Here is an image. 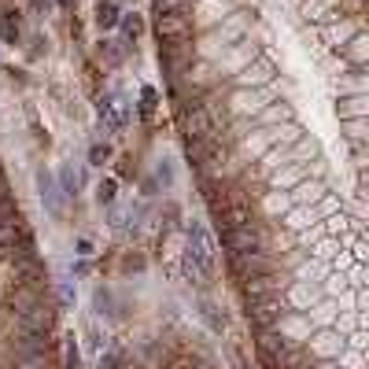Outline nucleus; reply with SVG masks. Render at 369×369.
<instances>
[{
	"mask_svg": "<svg viewBox=\"0 0 369 369\" xmlns=\"http://www.w3.org/2000/svg\"><path fill=\"white\" fill-rule=\"evenodd\" d=\"M189 263L203 274H214V244L203 225H189Z\"/></svg>",
	"mask_w": 369,
	"mask_h": 369,
	"instance_id": "obj_1",
	"label": "nucleus"
},
{
	"mask_svg": "<svg viewBox=\"0 0 369 369\" xmlns=\"http://www.w3.org/2000/svg\"><path fill=\"white\" fill-rule=\"evenodd\" d=\"M181 129H184V137H189V144H200V140H211L214 118L203 104H192L189 111L181 115Z\"/></svg>",
	"mask_w": 369,
	"mask_h": 369,
	"instance_id": "obj_2",
	"label": "nucleus"
},
{
	"mask_svg": "<svg viewBox=\"0 0 369 369\" xmlns=\"http://www.w3.org/2000/svg\"><path fill=\"white\" fill-rule=\"evenodd\" d=\"M100 122L111 126V129H126V122H129V100L122 93H107L100 100Z\"/></svg>",
	"mask_w": 369,
	"mask_h": 369,
	"instance_id": "obj_3",
	"label": "nucleus"
},
{
	"mask_svg": "<svg viewBox=\"0 0 369 369\" xmlns=\"http://www.w3.org/2000/svg\"><path fill=\"white\" fill-rule=\"evenodd\" d=\"M222 244H225V252H229L233 258H236V255H247V252H258V229H255V225L225 229V233H222Z\"/></svg>",
	"mask_w": 369,
	"mask_h": 369,
	"instance_id": "obj_4",
	"label": "nucleus"
},
{
	"mask_svg": "<svg viewBox=\"0 0 369 369\" xmlns=\"http://www.w3.org/2000/svg\"><path fill=\"white\" fill-rule=\"evenodd\" d=\"M155 34L159 41H184L192 34V19L184 12H170V15H159L155 19Z\"/></svg>",
	"mask_w": 369,
	"mask_h": 369,
	"instance_id": "obj_5",
	"label": "nucleus"
},
{
	"mask_svg": "<svg viewBox=\"0 0 369 369\" xmlns=\"http://www.w3.org/2000/svg\"><path fill=\"white\" fill-rule=\"evenodd\" d=\"M233 274L240 277V281H252V277H263V274H269V255H263V252L236 255V258H233Z\"/></svg>",
	"mask_w": 369,
	"mask_h": 369,
	"instance_id": "obj_6",
	"label": "nucleus"
},
{
	"mask_svg": "<svg viewBox=\"0 0 369 369\" xmlns=\"http://www.w3.org/2000/svg\"><path fill=\"white\" fill-rule=\"evenodd\" d=\"M37 192H41V200H45V207H48V214H63V192H59V184H56V178H52L48 170H37Z\"/></svg>",
	"mask_w": 369,
	"mask_h": 369,
	"instance_id": "obj_7",
	"label": "nucleus"
},
{
	"mask_svg": "<svg viewBox=\"0 0 369 369\" xmlns=\"http://www.w3.org/2000/svg\"><path fill=\"white\" fill-rule=\"evenodd\" d=\"M247 314H252L255 325H274V321L281 318V303H277V299H255Z\"/></svg>",
	"mask_w": 369,
	"mask_h": 369,
	"instance_id": "obj_8",
	"label": "nucleus"
},
{
	"mask_svg": "<svg viewBox=\"0 0 369 369\" xmlns=\"http://www.w3.org/2000/svg\"><path fill=\"white\" fill-rule=\"evenodd\" d=\"M96 26L100 30L118 26V4L115 0H100V4H96Z\"/></svg>",
	"mask_w": 369,
	"mask_h": 369,
	"instance_id": "obj_9",
	"label": "nucleus"
},
{
	"mask_svg": "<svg viewBox=\"0 0 369 369\" xmlns=\"http://www.w3.org/2000/svg\"><path fill=\"white\" fill-rule=\"evenodd\" d=\"M0 37H4L8 45H15V41H19V15H15V12H4V15H0Z\"/></svg>",
	"mask_w": 369,
	"mask_h": 369,
	"instance_id": "obj_10",
	"label": "nucleus"
},
{
	"mask_svg": "<svg viewBox=\"0 0 369 369\" xmlns=\"http://www.w3.org/2000/svg\"><path fill=\"white\" fill-rule=\"evenodd\" d=\"M118 23H122L126 41H137L140 34H144V19H140V15H118Z\"/></svg>",
	"mask_w": 369,
	"mask_h": 369,
	"instance_id": "obj_11",
	"label": "nucleus"
},
{
	"mask_svg": "<svg viewBox=\"0 0 369 369\" xmlns=\"http://www.w3.org/2000/svg\"><path fill=\"white\" fill-rule=\"evenodd\" d=\"M100 59L107 67H122V48H118V41H100Z\"/></svg>",
	"mask_w": 369,
	"mask_h": 369,
	"instance_id": "obj_12",
	"label": "nucleus"
},
{
	"mask_svg": "<svg viewBox=\"0 0 369 369\" xmlns=\"http://www.w3.org/2000/svg\"><path fill=\"white\" fill-rule=\"evenodd\" d=\"M59 184H63V196H67V200L78 196V178H74V170H70V167H63V170H59Z\"/></svg>",
	"mask_w": 369,
	"mask_h": 369,
	"instance_id": "obj_13",
	"label": "nucleus"
},
{
	"mask_svg": "<svg viewBox=\"0 0 369 369\" xmlns=\"http://www.w3.org/2000/svg\"><path fill=\"white\" fill-rule=\"evenodd\" d=\"M96 200H100V203H107V207H111V203H115V181H111V178H104L100 184H96Z\"/></svg>",
	"mask_w": 369,
	"mask_h": 369,
	"instance_id": "obj_14",
	"label": "nucleus"
},
{
	"mask_svg": "<svg viewBox=\"0 0 369 369\" xmlns=\"http://www.w3.org/2000/svg\"><path fill=\"white\" fill-rule=\"evenodd\" d=\"M203 318L211 321V329H214V332H222V329H225V318H218V307H214V303H203Z\"/></svg>",
	"mask_w": 369,
	"mask_h": 369,
	"instance_id": "obj_15",
	"label": "nucleus"
},
{
	"mask_svg": "<svg viewBox=\"0 0 369 369\" xmlns=\"http://www.w3.org/2000/svg\"><path fill=\"white\" fill-rule=\"evenodd\" d=\"M107 159H111V148H107V144H93L89 148V162H93V167H104Z\"/></svg>",
	"mask_w": 369,
	"mask_h": 369,
	"instance_id": "obj_16",
	"label": "nucleus"
},
{
	"mask_svg": "<svg viewBox=\"0 0 369 369\" xmlns=\"http://www.w3.org/2000/svg\"><path fill=\"white\" fill-rule=\"evenodd\" d=\"M159 15H170V12H184L189 8V0H155Z\"/></svg>",
	"mask_w": 369,
	"mask_h": 369,
	"instance_id": "obj_17",
	"label": "nucleus"
},
{
	"mask_svg": "<svg viewBox=\"0 0 369 369\" xmlns=\"http://www.w3.org/2000/svg\"><path fill=\"white\" fill-rule=\"evenodd\" d=\"M140 111H144V115L155 111V89H144V93H140Z\"/></svg>",
	"mask_w": 369,
	"mask_h": 369,
	"instance_id": "obj_18",
	"label": "nucleus"
},
{
	"mask_svg": "<svg viewBox=\"0 0 369 369\" xmlns=\"http://www.w3.org/2000/svg\"><path fill=\"white\" fill-rule=\"evenodd\" d=\"M67 369H78V347H74V336L67 340Z\"/></svg>",
	"mask_w": 369,
	"mask_h": 369,
	"instance_id": "obj_19",
	"label": "nucleus"
},
{
	"mask_svg": "<svg viewBox=\"0 0 369 369\" xmlns=\"http://www.w3.org/2000/svg\"><path fill=\"white\" fill-rule=\"evenodd\" d=\"M118 173H122V178H133V173H137V167H133V159H122V167H118Z\"/></svg>",
	"mask_w": 369,
	"mask_h": 369,
	"instance_id": "obj_20",
	"label": "nucleus"
},
{
	"mask_svg": "<svg viewBox=\"0 0 369 369\" xmlns=\"http://www.w3.org/2000/svg\"><path fill=\"white\" fill-rule=\"evenodd\" d=\"M100 369H118V354L111 351V354H107V358H100Z\"/></svg>",
	"mask_w": 369,
	"mask_h": 369,
	"instance_id": "obj_21",
	"label": "nucleus"
},
{
	"mask_svg": "<svg viewBox=\"0 0 369 369\" xmlns=\"http://www.w3.org/2000/svg\"><path fill=\"white\" fill-rule=\"evenodd\" d=\"M30 4H34V12H45V8H48V0H30Z\"/></svg>",
	"mask_w": 369,
	"mask_h": 369,
	"instance_id": "obj_22",
	"label": "nucleus"
},
{
	"mask_svg": "<svg viewBox=\"0 0 369 369\" xmlns=\"http://www.w3.org/2000/svg\"><path fill=\"white\" fill-rule=\"evenodd\" d=\"M59 8H67V12H70V8H74V0H59Z\"/></svg>",
	"mask_w": 369,
	"mask_h": 369,
	"instance_id": "obj_23",
	"label": "nucleus"
}]
</instances>
